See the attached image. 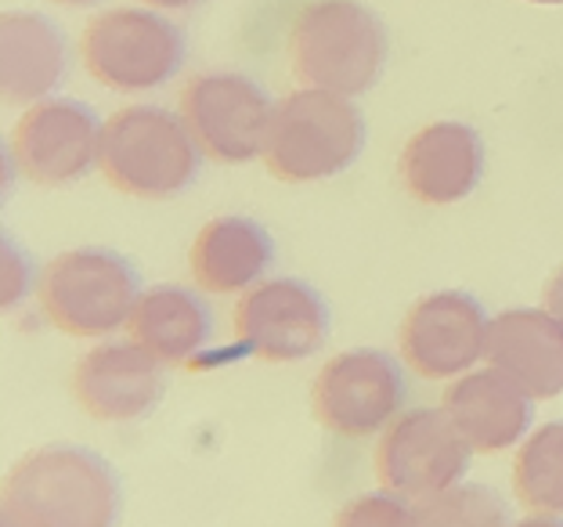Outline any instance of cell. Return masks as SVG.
I'll use <instances>...</instances> for the list:
<instances>
[{
  "instance_id": "6da1fadb",
  "label": "cell",
  "mask_w": 563,
  "mask_h": 527,
  "mask_svg": "<svg viewBox=\"0 0 563 527\" xmlns=\"http://www.w3.org/2000/svg\"><path fill=\"white\" fill-rule=\"evenodd\" d=\"M120 484L87 448H36L4 481V527H112Z\"/></svg>"
},
{
  "instance_id": "7a4b0ae2",
  "label": "cell",
  "mask_w": 563,
  "mask_h": 527,
  "mask_svg": "<svg viewBox=\"0 0 563 527\" xmlns=\"http://www.w3.org/2000/svg\"><path fill=\"white\" fill-rule=\"evenodd\" d=\"M289 62L303 87L357 98L387 66V30L357 0H314L289 30Z\"/></svg>"
},
{
  "instance_id": "3957f363",
  "label": "cell",
  "mask_w": 563,
  "mask_h": 527,
  "mask_svg": "<svg viewBox=\"0 0 563 527\" xmlns=\"http://www.w3.org/2000/svg\"><path fill=\"white\" fill-rule=\"evenodd\" d=\"M101 177L134 199H170L196 185L199 145L181 116L159 106H126L101 123Z\"/></svg>"
},
{
  "instance_id": "277c9868",
  "label": "cell",
  "mask_w": 563,
  "mask_h": 527,
  "mask_svg": "<svg viewBox=\"0 0 563 527\" xmlns=\"http://www.w3.org/2000/svg\"><path fill=\"white\" fill-rule=\"evenodd\" d=\"M362 149L365 120L351 98L303 87L275 106L261 156L267 174L278 182L307 185L347 171Z\"/></svg>"
},
{
  "instance_id": "5b68a950",
  "label": "cell",
  "mask_w": 563,
  "mask_h": 527,
  "mask_svg": "<svg viewBox=\"0 0 563 527\" xmlns=\"http://www.w3.org/2000/svg\"><path fill=\"white\" fill-rule=\"evenodd\" d=\"M41 311L69 337H106L126 326L137 304V272L112 250L58 253L36 282Z\"/></svg>"
},
{
  "instance_id": "8992f818",
  "label": "cell",
  "mask_w": 563,
  "mask_h": 527,
  "mask_svg": "<svg viewBox=\"0 0 563 527\" xmlns=\"http://www.w3.org/2000/svg\"><path fill=\"white\" fill-rule=\"evenodd\" d=\"M80 55L87 73L112 91H156L185 66V33L156 11L112 8L84 25Z\"/></svg>"
},
{
  "instance_id": "52a82bcc",
  "label": "cell",
  "mask_w": 563,
  "mask_h": 527,
  "mask_svg": "<svg viewBox=\"0 0 563 527\" xmlns=\"http://www.w3.org/2000/svg\"><path fill=\"white\" fill-rule=\"evenodd\" d=\"M466 437L455 430L444 408H416L394 419L376 448L379 484L390 495L427 503V498L455 487L470 466Z\"/></svg>"
},
{
  "instance_id": "ba28073f",
  "label": "cell",
  "mask_w": 563,
  "mask_h": 527,
  "mask_svg": "<svg viewBox=\"0 0 563 527\" xmlns=\"http://www.w3.org/2000/svg\"><path fill=\"white\" fill-rule=\"evenodd\" d=\"M272 98L242 73H202L181 91V120L199 152L217 163H250L264 152Z\"/></svg>"
},
{
  "instance_id": "9c48e42d",
  "label": "cell",
  "mask_w": 563,
  "mask_h": 527,
  "mask_svg": "<svg viewBox=\"0 0 563 527\" xmlns=\"http://www.w3.org/2000/svg\"><path fill=\"white\" fill-rule=\"evenodd\" d=\"M405 380L394 358L379 351H347L329 358L311 387L314 419L336 437L379 433L398 416Z\"/></svg>"
},
{
  "instance_id": "30bf717a",
  "label": "cell",
  "mask_w": 563,
  "mask_h": 527,
  "mask_svg": "<svg viewBox=\"0 0 563 527\" xmlns=\"http://www.w3.org/2000/svg\"><path fill=\"white\" fill-rule=\"evenodd\" d=\"M484 307L463 289L430 293L401 321V354L422 380H455L488 354Z\"/></svg>"
},
{
  "instance_id": "8fae6325",
  "label": "cell",
  "mask_w": 563,
  "mask_h": 527,
  "mask_svg": "<svg viewBox=\"0 0 563 527\" xmlns=\"http://www.w3.org/2000/svg\"><path fill=\"white\" fill-rule=\"evenodd\" d=\"M101 123L91 106L73 98H44L22 112L11 131V156L25 182L69 185L98 163Z\"/></svg>"
},
{
  "instance_id": "7c38bea8",
  "label": "cell",
  "mask_w": 563,
  "mask_h": 527,
  "mask_svg": "<svg viewBox=\"0 0 563 527\" xmlns=\"http://www.w3.org/2000/svg\"><path fill=\"white\" fill-rule=\"evenodd\" d=\"M239 347L264 362H300L329 337L322 297L297 278H275L253 286L235 307Z\"/></svg>"
},
{
  "instance_id": "4fadbf2b",
  "label": "cell",
  "mask_w": 563,
  "mask_h": 527,
  "mask_svg": "<svg viewBox=\"0 0 563 527\" xmlns=\"http://www.w3.org/2000/svg\"><path fill=\"white\" fill-rule=\"evenodd\" d=\"M163 362L137 343H101L80 358L73 394L87 416L101 422H131L148 416L163 397Z\"/></svg>"
},
{
  "instance_id": "5bb4252c",
  "label": "cell",
  "mask_w": 563,
  "mask_h": 527,
  "mask_svg": "<svg viewBox=\"0 0 563 527\" xmlns=\"http://www.w3.org/2000/svg\"><path fill=\"white\" fill-rule=\"evenodd\" d=\"M484 145L481 134L466 123L438 120L408 138L401 152V182L408 196L430 207L466 199L481 185Z\"/></svg>"
},
{
  "instance_id": "9a60e30c",
  "label": "cell",
  "mask_w": 563,
  "mask_h": 527,
  "mask_svg": "<svg viewBox=\"0 0 563 527\" xmlns=\"http://www.w3.org/2000/svg\"><path fill=\"white\" fill-rule=\"evenodd\" d=\"M441 408L455 422V430L466 437L473 452L484 455L517 444L531 422V397L495 365L459 376L444 391Z\"/></svg>"
},
{
  "instance_id": "2e32d148",
  "label": "cell",
  "mask_w": 563,
  "mask_h": 527,
  "mask_svg": "<svg viewBox=\"0 0 563 527\" xmlns=\"http://www.w3.org/2000/svg\"><path fill=\"white\" fill-rule=\"evenodd\" d=\"M488 362L528 397L563 394V326L549 311H503L488 329Z\"/></svg>"
},
{
  "instance_id": "e0dca14e",
  "label": "cell",
  "mask_w": 563,
  "mask_h": 527,
  "mask_svg": "<svg viewBox=\"0 0 563 527\" xmlns=\"http://www.w3.org/2000/svg\"><path fill=\"white\" fill-rule=\"evenodd\" d=\"M69 66L66 36L36 11H8L0 19V84L8 106L44 101Z\"/></svg>"
},
{
  "instance_id": "ac0fdd59",
  "label": "cell",
  "mask_w": 563,
  "mask_h": 527,
  "mask_svg": "<svg viewBox=\"0 0 563 527\" xmlns=\"http://www.w3.org/2000/svg\"><path fill=\"white\" fill-rule=\"evenodd\" d=\"M275 246L272 235L250 217H217L191 242L188 267L199 289L207 293H239L272 267Z\"/></svg>"
},
{
  "instance_id": "d6986e66",
  "label": "cell",
  "mask_w": 563,
  "mask_h": 527,
  "mask_svg": "<svg viewBox=\"0 0 563 527\" xmlns=\"http://www.w3.org/2000/svg\"><path fill=\"white\" fill-rule=\"evenodd\" d=\"M126 337L163 365H188L210 340V311L188 289H145L126 318Z\"/></svg>"
},
{
  "instance_id": "ffe728a7",
  "label": "cell",
  "mask_w": 563,
  "mask_h": 527,
  "mask_svg": "<svg viewBox=\"0 0 563 527\" xmlns=\"http://www.w3.org/2000/svg\"><path fill=\"white\" fill-rule=\"evenodd\" d=\"M514 487L531 513H563V422H545L528 437L514 462Z\"/></svg>"
},
{
  "instance_id": "44dd1931",
  "label": "cell",
  "mask_w": 563,
  "mask_h": 527,
  "mask_svg": "<svg viewBox=\"0 0 563 527\" xmlns=\"http://www.w3.org/2000/svg\"><path fill=\"white\" fill-rule=\"evenodd\" d=\"M419 527H506V503L492 487L463 484L427 498L416 509Z\"/></svg>"
},
{
  "instance_id": "7402d4cb",
  "label": "cell",
  "mask_w": 563,
  "mask_h": 527,
  "mask_svg": "<svg viewBox=\"0 0 563 527\" xmlns=\"http://www.w3.org/2000/svg\"><path fill=\"white\" fill-rule=\"evenodd\" d=\"M332 527H419V517L398 495H362L336 513Z\"/></svg>"
},
{
  "instance_id": "603a6c76",
  "label": "cell",
  "mask_w": 563,
  "mask_h": 527,
  "mask_svg": "<svg viewBox=\"0 0 563 527\" xmlns=\"http://www.w3.org/2000/svg\"><path fill=\"white\" fill-rule=\"evenodd\" d=\"M4 300L8 304H15V297L19 293H25V267L19 272V256H15V250H11V242H8V278H4Z\"/></svg>"
},
{
  "instance_id": "cb8c5ba5",
  "label": "cell",
  "mask_w": 563,
  "mask_h": 527,
  "mask_svg": "<svg viewBox=\"0 0 563 527\" xmlns=\"http://www.w3.org/2000/svg\"><path fill=\"white\" fill-rule=\"evenodd\" d=\"M545 311L563 326V264L556 267L553 278H549V286H545Z\"/></svg>"
},
{
  "instance_id": "d4e9b609",
  "label": "cell",
  "mask_w": 563,
  "mask_h": 527,
  "mask_svg": "<svg viewBox=\"0 0 563 527\" xmlns=\"http://www.w3.org/2000/svg\"><path fill=\"white\" fill-rule=\"evenodd\" d=\"M514 527H563V520H553V517H545V513H534V517L528 520H520Z\"/></svg>"
},
{
  "instance_id": "484cf974",
  "label": "cell",
  "mask_w": 563,
  "mask_h": 527,
  "mask_svg": "<svg viewBox=\"0 0 563 527\" xmlns=\"http://www.w3.org/2000/svg\"><path fill=\"white\" fill-rule=\"evenodd\" d=\"M145 4H152V8H170V11H181V8L199 4V0H145Z\"/></svg>"
},
{
  "instance_id": "4316f807",
  "label": "cell",
  "mask_w": 563,
  "mask_h": 527,
  "mask_svg": "<svg viewBox=\"0 0 563 527\" xmlns=\"http://www.w3.org/2000/svg\"><path fill=\"white\" fill-rule=\"evenodd\" d=\"M55 4H66V8H87V4H98V0H55Z\"/></svg>"
},
{
  "instance_id": "83f0119b",
  "label": "cell",
  "mask_w": 563,
  "mask_h": 527,
  "mask_svg": "<svg viewBox=\"0 0 563 527\" xmlns=\"http://www.w3.org/2000/svg\"><path fill=\"white\" fill-rule=\"evenodd\" d=\"M528 4H563V0H528Z\"/></svg>"
}]
</instances>
